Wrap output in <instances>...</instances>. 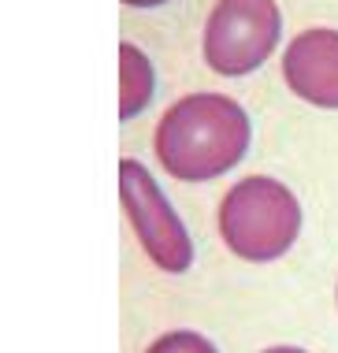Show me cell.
<instances>
[{
  "mask_svg": "<svg viewBox=\"0 0 338 353\" xmlns=\"http://www.w3.org/2000/svg\"><path fill=\"white\" fill-rule=\"evenodd\" d=\"M253 127L227 93H186L157 123L152 152L179 183H212L235 171L249 152Z\"/></svg>",
  "mask_w": 338,
  "mask_h": 353,
  "instance_id": "cell-1",
  "label": "cell"
},
{
  "mask_svg": "<svg viewBox=\"0 0 338 353\" xmlns=\"http://www.w3.org/2000/svg\"><path fill=\"white\" fill-rule=\"evenodd\" d=\"M152 63L134 41L119 45V119H134L138 112H145V104L152 101Z\"/></svg>",
  "mask_w": 338,
  "mask_h": 353,
  "instance_id": "cell-6",
  "label": "cell"
},
{
  "mask_svg": "<svg viewBox=\"0 0 338 353\" xmlns=\"http://www.w3.org/2000/svg\"><path fill=\"white\" fill-rule=\"evenodd\" d=\"M335 298H338V290H335Z\"/></svg>",
  "mask_w": 338,
  "mask_h": 353,
  "instance_id": "cell-10",
  "label": "cell"
},
{
  "mask_svg": "<svg viewBox=\"0 0 338 353\" xmlns=\"http://www.w3.org/2000/svg\"><path fill=\"white\" fill-rule=\"evenodd\" d=\"M216 223L227 253L246 264H272L301 234V201L272 175H246L219 197Z\"/></svg>",
  "mask_w": 338,
  "mask_h": 353,
  "instance_id": "cell-2",
  "label": "cell"
},
{
  "mask_svg": "<svg viewBox=\"0 0 338 353\" xmlns=\"http://www.w3.org/2000/svg\"><path fill=\"white\" fill-rule=\"evenodd\" d=\"M260 353H308V350H301V346H268Z\"/></svg>",
  "mask_w": 338,
  "mask_h": 353,
  "instance_id": "cell-9",
  "label": "cell"
},
{
  "mask_svg": "<svg viewBox=\"0 0 338 353\" xmlns=\"http://www.w3.org/2000/svg\"><path fill=\"white\" fill-rule=\"evenodd\" d=\"M119 201L127 212L134 238H138L141 253L152 261V268L182 275L193 264V238L182 223V216L171 208L168 194L152 179V171L134 157L119 160Z\"/></svg>",
  "mask_w": 338,
  "mask_h": 353,
  "instance_id": "cell-4",
  "label": "cell"
},
{
  "mask_svg": "<svg viewBox=\"0 0 338 353\" xmlns=\"http://www.w3.org/2000/svg\"><path fill=\"white\" fill-rule=\"evenodd\" d=\"M145 353H219L216 342L205 339L201 331H190V327H175L168 335H160Z\"/></svg>",
  "mask_w": 338,
  "mask_h": 353,
  "instance_id": "cell-7",
  "label": "cell"
},
{
  "mask_svg": "<svg viewBox=\"0 0 338 353\" xmlns=\"http://www.w3.org/2000/svg\"><path fill=\"white\" fill-rule=\"evenodd\" d=\"M127 8H160V4H168V0H123Z\"/></svg>",
  "mask_w": 338,
  "mask_h": 353,
  "instance_id": "cell-8",
  "label": "cell"
},
{
  "mask_svg": "<svg viewBox=\"0 0 338 353\" xmlns=\"http://www.w3.org/2000/svg\"><path fill=\"white\" fill-rule=\"evenodd\" d=\"M283 37V15L275 0H216L205 19L201 52L223 79L253 74Z\"/></svg>",
  "mask_w": 338,
  "mask_h": 353,
  "instance_id": "cell-3",
  "label": "cell"
},
{
  "mask_svg": "<svg viewBox=\"0 0 338 353\" xmlns=\"http://www.w3.org/2000/svg\"><path fill=\"white\" fill-rule=\"evenodd\" d=\"M283 82L312 108L338 112V30L308 26L283 52Z\"/></svg>",
  "mask_w": 338,
  "mask_h": 353,
  "instance_id": "cell-5",
  "label": "cell"
}]
</instances>
